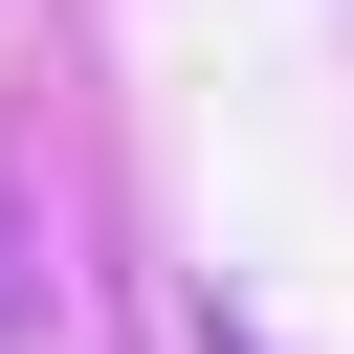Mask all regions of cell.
<instances>
[{
    "label": "cell",
    "mask_w": 354,
    "mask_h": 354,
    "mask_svg": "<svg viewBox=\"0 0 354 354\" xmlns=\"http://www.w3.org/2000/svg\"><path fill=\"white\" fill-rule=\"evenodd\" d=\"M0 332H22V243H0Z\"/></svg>",
    "instance_id": "6da1fadb"
}]
</instances>
